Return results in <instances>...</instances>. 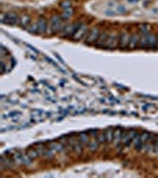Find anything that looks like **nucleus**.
Instances as JSON below:
<instances>
[{
	"label": "nucleus",
	"instance_id": "f257e3e1",
	"mask_svg": "<svg viewBox=\"0 0 158 178\" xmlns=\"http://www.w3.org/2000/svg\"><path fill=\"white\" fill-rule=\"evenodd\" d=\"M158 43L157 37L155 35L148 33V35H143V37L139 39V46L140 48H149V49H155Z\"/></svg>",
	"mask_w": 158,
	"mask_h": 178
},
{
	"label": "nucleus",
	"instance_id": "f03ea898",
	"mask_svg": "<svg viewBox=\"0 0 158 178\" xmlns=\"http://www.w3.org/2000/svg\"><path fill=\"white\" fill-rule=\"evenodd\" d=\"M149 138H150V134L146 133V132L143 133V134H137L136 138H134V140H133V145H134L136 150L137 151H142L144 149L145 144L148 143Z\"/></svg>",
	"mask_w": 158,
	"mask_h": 178
},
{
	"label": "nucleus",
	"instance_id": "7ed1b4c3",
	"mask_svg": "<svg viewBox=\"0 0 158 178\" xmlns=\"http://www.w3.org/2000/svg\"><path fill=\"white\" fill-rule=\"evenodd\" d=\"M19 17L16 14V13H12V12H10V13H5V14H2V17H1V21L4 23V24H7V25H16L17 23H19Z\"/></svg>",
	"mask_w": 158,
	"mask_h": 178
},
{
	"label": "nucleus",
	"instance_id": "20e7f679",
	"mask_svg": "<svg viewBox=\"0 0 158 178\" xmlns=\"http://www.w3.org/2000/svg\"><path fill=\"white\" fill-rule=\"evenodd\" d=\"M137 133L132 129L127 131L126 133H123V138H121V144L125 145V146H131L133 144V140L136 138Z\"/></svg>",
	"mask_w": 158,
	"mask_h": 178
},
{
	"label": "nucleus",
	"instance_id": "39448f33",
	"mask_svg": "<svg viewBox=\"0 0 158 178\" xmlns=\"http://www.w3.org/2000/svg\"><path fill=\"white\" fill-rule=\"evenodd\" d=\"M99 36H100V31H99V29H97V27L92 29V30L88 32L87 37H86V43H87V44H94L95 42H97Z\"/></svg>",
	"mask_w": 158,
	"mask_h": 178
},
{
	"label": "nucleus",
	"instance_id": "423d86ee",
	"mask_svg": "<svg viewBox=\"0 0 158 178\" xmlns=\"http://www.w3.org/2000/svg\"><path fill=\"white\" fill-rule=\"evenodd\" d=\"M80 24H81V23H78V24H69V25H67V26L64 27V30H63L62 36H63V37L74 36V33H75V31L78 30V27L80 26Z\"/></svg>",
	"mask_w": 158,
	"mask_h": 178
},
{
	"label": "nucleus",
	"instance_id": "0eeeda50",
	"mask_svg": "<svg viewBox=\"0 0 158 178\" xmlns=\"http://www.w3.org/2000/svg\"><path fill=\"white\" fill-rule=\"evenodd\" d=\"M61 23H62V19H61L58 15H54V17L51 18L50 29H51V32H52V33L57 32V31L61 29Z\"/></svg>",
	"mask_w": 158,
	"mask_h": 178
},
{
	"label": "nucleus",
	"instance_id": "6e6552de",
	"mask_svg": "<svg viewBox=\"0 0 158 178\" xmlns=\"http://www.w3.org/2000/svg\"><path fill=\"white\" fill-rule=\"evenodd\" d=\"M119 48L124 49L126 46H128V42H130V36L127 32H120L119 33Z\"/></svg>",
	"mask_w": 158,
	"mask_h": 178
},
{
	"label": "nucleus",
	"instance_id": "1a4fd4ad",
	"mask_svg": "<svg viewBox=\"0 0 158 178\" xmlns=\"http://www.w3.org/2000/svg\"><path fill=\"white\" fill-rule=\"evenodd\" d=\"M86 31H87V26L86 25H83V24H80V26L78 27V30L75 31V33H74V39H81L82 37H83V35L86 33Z\"/></svg>",
	"mask_w": 158,
	"mask_h": 178
},
{
	"label": "nucleus",
	"instance_id": "9d476101",
	"mask_svg": "<svg viewBox=\"0 0 158 178\" xmlns=\"http://www.w3.org/2000/svg\"><path fill=\"white\" fill-rule=\"evenodd\" d=\"M123 133H124V131H123L121 128H117V129L114 131V138H113V141H114L115 146H119V145H120V143H121V138H123Z\"/></svg>",
	"mask_w": 158,
	"mask_h": 178
},
{
	"label": "nucleus",
	"instance_id": "9b49d317",
	"mask_svg": "<svg viewBox=\"0 0 158 178\" xmlns=\"http://www.w3.org/2000/svg\"><path fill=\"white\" fill-rule=\"evenodd\" d=\"M139 43V38H138V35L133 33L130 36V42H128V48L130 49H134Z\"/></svg>",
	"mask_w": 158,
	"mask_h": 178
},
{
	"label": "nucleus",
	"instance_id": "f8f14e48",
	"mask_svg": "<svg viewBox=\"0 0 158 178\" xmlns=\"http://www.w3.org/2000/svg\"><path fill=\"white\" fill-rule=\"evenodd\" d=\"M115 40H117V35L115 33L108 35V38H107V42H106V46H108L109 49L114 48L115 46Z\"/></svg>",
	"mask_w": 158,
	"mask_h": 178
},
{
	"label": "nucleus",
	"instance_id": "ddd939ff",
	"mask_svg": "<svg viewBox=\"0 0 158 178\" xmlns=\"http://www.w3.org/2000/svg\"><path fill=\"white\" fill-rule=\"evenodd\" d=\"M79 141L82 146H86V145L88 146V144H89V141H90L89 135H88L87 133H80L79 134Z\"/></svg>",
	"mask_w": 158,
	"mask_h": 178
},
{
	"label": "nucleus",
	"instance_id": "4468645a",
	"mask_svg": "<svg viewBox=\"0 0 158 178\" xmlns=\"http://www.w3.org/2000/svg\"><path fill=\"white\" fill-rule=\"evenodd\" d=\"M107 38H108V33L102 32V33L99 36V39H97V42H96V45H97V46H105V45H106V42H107Z\"/></svg>",
	"mask_w": 158,
	"mask_h": 178
},
{
	"label": "nucleus",
	"instance_id": "2eb2a0df",
	"mask_svg": "<svg viewBox=\"0 0 158 178\" xmlns=\"http://www.w3.org/2000/svg\"><path fill=\"white\" fill-rule=\"evenodd\" d=\"M99 145H100V143H99V140H97V137H93V139L89 141V144H88V147H89V150L90 151H96L97 150V147H99Z\"/></svg>",
	"mask_w": 158,
	"mask_h": 178
},
{
	"label": "nucleus",
	"instance_id": "dca6fc26",
	"mask_svg": "<svg viewBox=\"0 0 158 178\" xmlns=\"http://www.w3.org/2000/svg\"><path fill=\"white\" fill-rule=\"evenodd\" d=\"M38 31H39V33H44V32H47V29H48V25H47V21H45V19H43V18H41L38 21Z\"/></svg>",
	"mask_w": 158,
	"mask_h": 178
},
{
	"label": "nucleus",
	"instance_id": "f3484780",
	"mask_svg": "<svg viewBox=\"0 0 158 178\" xmlns=\"http://www.w3.org/2000/svg\"><path fill=\"white\" fill-rule=\"evenodd\" d=\"M27 156H29L31 159H33V158H37V157H38V156H41V154H39V152L36 150V147L32 145V146L27 150Z\"/></svg>",
	"mask_w": 158,
	"mask_h": 178
},
{
	"label": "nucleus",
	"instance_id": "a211bd4d",
	"mask_svg": "<svg viewBox=\"0 0 158 178\" xmlns=\"http://www.w3.org/2000/svg\"><path fill=\"white\" fill-rule=\"evenodd\" d=\"M19 23H20V25H21L23 27H29V24H30V17L26 15V14L21 15L20 19H19Z\"/></svg>",
	"mask_w": 158,
	"mask_h": 178
},
{
	"label": "nucleus",
	"instance_id": "6ab92c4d",
	"mask_svg": "<svg viewBox=\"0 0 158 178\" xmlns=\"http://www.w3.org/2000/svg\"><path fill=\"white\" fill-rule=\"evenodd\" d=\"M113 138H114V129L108 128V129L106 131V139H107V143H112V141H113Z\"/></svg>",
	"mask_w": 158,
	"mask_h": 178
},
{
	"label": "nucleus",
	"instance_id": "aec40b11",
	"mask_svg": "<svg viewBox=\"0 0 158 178\" xmlns=\"http://www.w3.org/2000/svg\"><path fill=\"white\" fill-rule=\"evenodd\" d=\"M97 140L100 144H106L107 139H106V132H100L97 133Z\"/></svg>",
	"mask_w": 158,
	"mask_h": 178
},
{
	"label": "nucleus",
	"instance_id": "412c9836",
	"mask_svg": "<svg viewBox=\"0 0 158 178\" xmlns=\"http://www.w3.org/2000/svg\"><path fill=\"white\" fill-rule=\"evenodd\" d=\"M72 14H73V10H72V7H69V8H64V12H63V14H62V18H63V19H69V18L72 17Z\"/></svg>",
	"mask_w": 158,
	"mask_h": 178
},
{
	"label": "nucleus",
	"instance_id": "4be33fe9",
	"mask_svg": "<svg viewBox=\"0 0 158 178\" xmlns=\"http://www.w3.org/2000/svg\"><path fill=\"white\" fill-rule=\"evenodd\" d=\"M29 32H31V33H39V31H38V23H33L32 25H30L29 26Z\"/></svg>",
	"mask_w": 158,
	"mask_h": 178
},
{
	"label": "nucleus",
	"instance_id": "5701e85b",
	"mask_svg": "<svg viewBox=\"0 0 158 178\" xmlns=\"http://www.w3.org/2000/svg\"><path fill=\"white\" fill-rule=\"evenodd\" d=\"M139 31L143 33V35H148L150 32V25L145 24V25H140L139 26Z\"/></svg>",
	"mask_w": 158,
	"mask_h": 178
},
{
	"label": "nucleus",
	"instance_id": "b1692460",
	"mask_svg": "<svg viewBox=\"0 0 158 178\" xmlns=\"http://www.w3.org/2000/svg\"><path fill=\"white\" fill-rule=\"evenodd\" d=\"M18 114H20V113H18V112H11V113H8V115H4L2 119H6V118H16V116H18Z\"/></svg>",
	"mask_w": 158,
	"mask_h": 178
},
{
	"label": "nucleus",
	"instance_id": "393cba45",
	"mask_svg": "<svg viewBox=\"0 0 158 178\" xmlns=\"http://www.w3.org/2000/svg\"><path fill=\"white\" fill-rule=\"evenodd\" d=\"M62 6H63V7H66V8H69V7H70V4H69L68 1H64V2L62 4Z\"/></svg>",
	"mask_w": 158,
	"mask_h": 178
},
{
	"label": "nucleus",
	"instance_id": "a878e982",
	"mask_svg": "<svg viewBox=\"0 0 158 178\" xmlns=\"http://www.w3.org/2000/svg\"><path fill=\"white\" fill-rule=\"evenodd\" d=\"M155 151L157 152V154H158V143H156V146H155Z\"/></svg>",
	"mask_w": 158,
	"mask_h": 178
}]
</instances>
